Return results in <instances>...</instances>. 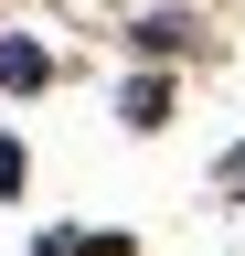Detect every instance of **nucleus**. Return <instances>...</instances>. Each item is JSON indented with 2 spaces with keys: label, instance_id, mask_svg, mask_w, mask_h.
<instances>
[{
  "label": "nucleus",
  "instance_id": "obj_2",
  "mask_svg": "<svg viewBox=\"0 0 245 256\" xmlns=\"http://www.w3.org/2000/svg\"><path fill=\"white\" fill-rule=\"evenodd\" d=\"M117 118H128V128H160V118H171V86H160V75H139L128 96H117Z\"/></svg>",
  "mask_w": 245,
  "mask_h": 256
},
{
  "label": "nucleus",
  "instance_id": "obj_1",
  "mask_svg": "<svg viewBox=\"0 0 245 256\" xmlns=\"http://www.w3.org/2000/svg\"><path fill=\"white\" fill-rule=\"evenodd\" d=\"M0 86H11V96H32V86H53V54L11 32V43H0Z\"/></svg>",
  "mask_w": 245,
  "mask_h": 256
}]
</instances>
